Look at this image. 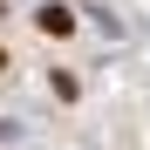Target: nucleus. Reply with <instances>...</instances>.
I'll return each mask as SVG.
<instances>
[{"mask_svg": "<svg viewBox=\"0 0 150 150\" xmlns=\"http://www.w3.org/2000/svg\"><path fill=\"white\" fill-rule=\"evenodd\" d=\"M34 21H41V34H55V41H62V34L75 28V7H62V0H48V7H41Z\"/></svg>", "mask_w": 150, "mask_h": 150, "instance_id": "obj_1", "label": "nucleus"}, {"mask_svg": "<svg viewBox=\"0 0 150 150\" xmlns=\"http://www.w3.org/2000/svg\"><path fill=\"white\" fill-rule=\"evenodd\" d=\"M7 68H14V62H7V48H0V75H7Z\"/></svg>", "mask_w": 150, "mask_h": 150, "instance_id": "obj_2", "label": "nucleus"}]
</instances>
